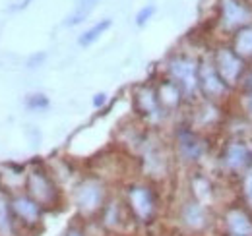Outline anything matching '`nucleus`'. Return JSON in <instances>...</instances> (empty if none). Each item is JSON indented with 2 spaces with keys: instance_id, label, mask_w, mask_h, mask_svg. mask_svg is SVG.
I'll return each instance as SVG.
<instances>
[{
  "instance_id": "1",
  "label": "nucleus",
  "mask_w": 252,
  "mask_h": 236,
  "mask_svg": "<svg viewBox=\"0 0 252 236\" xmlns=\"http://www.w3.org/2000/svg\"><path fill=\"white\" fill-rule=\"evenodd\" d=\"M125 204L136 223L148 225L158 215V196L148 184H130L126 190Z\"/></svg>"
},
{
  "instance_id": "2",
  "label": "nucleus",
  "mask_w": 252,
  "mask_h": 236,
  "mask_svg": "<svg viewBox=\"0 0 252 236\" xmlns=\"http://www.w3.org/2000/svg\"><path fill=\"white\" fill-rule=\"evenodd\" d=\"M26 194L33 198L43 209H53L61 202V192L55 180L45 169L35 167L26 177Z\"/></svg>"
},
{
  "instance_id": "3",
  "label": "nucleus",
  "mask_w": 252,
  "mask_h": 236,
  "mask_svg": "<svg viewBox=\"0 0 252 236\" xmlns=\"http://www.w3.org/2000/svg\"><path fill=\"white\" fill-rule=\"evenodd\" d=\"M74 204L82 217H94L107 204V190L99 178H86L74 190Z\"/></svg>"
},
{
  "instance_id": "4",
  "label": "nucleus",
  "mask_w": 252,
  "mask_h": 236,
  "mask_svg": "<svg viewBox=\"0 0 252 236\" xmlns=\"http://www.w3.org/2000/svg\"><path fill=\"white\" fill-rule=\"evenodd\" d=\"M212 62L229 88L241 84L247 66H245V60L233 51V47H218L212 57Z\"/></svg>"
},
{
  "instance_id": "5",
  "label": "nucleus",
  "mask_w": 252,
  "mask_h": 236,
  "mask_svg": "<svg viewBox=\"0 0 252 236\" xmlns=\"http://www.w3.org/2000/svg\"><path fill=\"white\" fill-rule=\"evenodd\" d=\"M198 68L200 62L185 55H177L169 60V78L185 91V95H192L198 89Z\"/></svg>"
},
{
  "instance_id": "6",
  "label": "nucleus",
  "mask_w": 252,
  "mask_h": 236,
  "mask_svg": "<svg viewBox=\"0 0 252 236\" xmlns=\"http://www.w3.org/2000/svg\"><path fill=\"white\" fill-rule=\"evenodd\" d=\"M12 213L16 217V223L22 225V229H32L35 231L41 221H43V207L39 206L33 198H30L28 194H16L12 200Z\"/></svg>"
},
{
  "instance_id": "7",
  "label": "nucleus",
  "mask_w": 252,
  "mask_h": 236,
  "mask_svg": "<svg viewBox=\"0 0 252 236\" xmlns=\"http://www.w3.org/2000/svg\"><path fill=\"white\" fill-rule=\"evenodd\" d=\"M99 215H101V227L119 236L125 235L128 227L136 223L126 204H121V202H107Z\"/></svg>"
},
{
  "instance_id": "8",
  "label": "nucleus",
  "mask_w": 252,
  "mask_h": 236,
  "mask_svg": "<svg viewBox=\"0 0 252 236\" xmlns=\"http://www.w3.org/2000/svg\"><path fill=\"white\" fill-rule=\"evenodd\" d=\"M198 89L206 95V99L210 101H220L229 93V86L223 82L214 62H200L198 68Z\"/></svg>"
},
{
  "instance_id": "9",
  "label": "nucleus",
  "mask_w": 252,
  "mask_h": 236,
  "mask_svg": "<svg viewBox=\"0 0 252 236\" xmlns=\"http://www.w3.org/2000/svg\"><path fill=\"white\" fill-rule=\"evenodd\" d=\"M252 10L243 0H221V24L225 30H243L252 26Z\"/></svg>"
},
{
  "instance_id": "10",
  "label": "nucleus",
  "mask_w": 252,
  "mask_h": 236,
  "mask_svg": "<svg viewBox=\"0 0 252 236\" xmlns=\"http://www.w3.org/2000/svg\"><path fill=\"white\" fill-rule=\"evenodd\" d=\"M179 221L181 225L189 231V233H194V235H200L204 233L208 227H210V213L204 204L196 202L194 198L185 202L181 206V211H179Z\"/></svg>"
},
{
  "instance_id": "11",
  "label": "nucleus",
  "mask_w": 252,
  "mask_h": 236,
  "mask_svg": "<svg viewBox=\"0 0 252 236\" xmlns=\"http://www.w3.org/2000/svg\"><path fill=\"white\" fill-rule=\"evenodd\" d=\"M227 236H252V211L247 206H231L223 213Z\"/></svg>"
},
{
  "instance_id": "12",
  "label": "nucleus",
  "mask_w": 252,
  "mask_h": 236,
  "mask_svg": "<svg viewBox=\"0 0 252 236\" xmlns=\"http://www.w3.org/2000/svg\"><path fill=\"white\" fill-rule=\"evenodd\" d=\"M221 163L229 173H243L252 163V151L243 142H231L223 149Z\"/></svg>"
},
{
  "instance_id": "13",
  "label": "nucleus",
  "mask_w": 252,
  "mask_h": 236,
  "mask_svg": "<svg viewBox=\"0 0 252 236\" xmlns=\"http://www.w3.org/2000/svg\"><path fill=\"white\" fill-rule=\"evenodd\" d=\"M134 107L142 117L158 120L163 117V107L158 99V89L152 86H140L134 93Z\"/></svg>"
},
{
  "instance_id": "14",
  "label": "nucleus",
  "mask_w": 252,
  "mask_h": 236,
  "mask_svg": "<svg viewBox=\"0 0 252 236\" xmlns=\"http://www.w3.org/2000/svg\"><path fill=\"white\" fill-rule=\"evenodd\" d=\"M177 149H179V155L183 161H189V163H194L202 157L204 153V144L200 140V136L190 130V128H183L179 130L177 134Z\"/></svg>"
},
{
  "instance_id": "15",
  "label": "nucleus",
  "mask_w": 252,
  "mask_h": 236,
  "mask_svg": "<svg viewBox=\"0 0 252 236\" xmlns=\"http://www.w3.org/2000/svg\"><path fill=\"white\" fill-rule=\"evenodd\" d=\"M183 97H185V91L179 88L171 78L165 80L161 86L158 88V99L163 107V111H173L177 109L181 103H183Z\"/></svg>"
},
{
  "instance_id": "16",
  "label": "nucleus",
  "mask_w": 252,
  "mask_h": 236,
  "mask_svg": "<svg viewBox=\"0 0 252 236\" xmlns=\"http://www.w3.org/2000/svg\"><path fill=\"white\" fill-rule=\"evenodd\" d=\"M16 235H18V223L12 213V204L4 194H0V236Z\"/></svg>"
},
{
  "instance_id": "17",
  "label": "nucleus",
  "mask_w": 252,
  "mask_h": 236,
  "mask_svg": "<svg viewBox=\"0 0 252 236\" xmlns=\"http://www.w3.org/2000/svg\"><path fill=\"white\" fill-rule=\"evenodd\" d=\"M233 51L243 60L252 59V26H247L235 33L233 39Z\"/></svg>"
},
{
  "instance_id": "18",
  "label": "nucleus",
  "mask_w": 252,
  "mask_h": 236,
  "mask_svg": "<svg viewBox=\"0 0 252 236\" xmlns=\"http://www.w3.org/2000/svg\"><path fill=\"white\" fill-rule=\"evenodd\" d=\"M113 26V22L109 20V18H105V20H101V22H97L95 26H92L88 31H84L82 35H80V39H78V43H80V47H90V45H94L95 41H99V37L105 33V31L109 30Z\"/></svg>"
},
{
  "instance_id": "19",
  "label": "nucleus",
  "mask_w": 252,
  "mask_h": 236,
  "mask_svg": "<svg viewBox=\"0 0 252 236\" xmlns=\"http://www.w3.org/2000/svg\"><path fill=\"white\" fill-rule=\"evenodd\" d=\"M97 2H99V0H78L74 12L66 18V26H78V24H82L84 20H88V16L92 14V10L95 8Z\"/></svg>"
},
{
  "instance_id": "20",
  "label": "nucleus",
  "mask_w": 252,
  "mask_h": 236,
  "mask_svg": "<svg viewBox=\"0 0 252 236\" xmlns=\"http://www.w3.org/2000/svg\"><path fill=\"white\" fill-rule=\"evenodd\" d=\"M212 184L210 180L204 177H196L192 180V198L204 206H208V202L212 200Z\"/></svg>"
},
{
  "instance_id": "21",
  "label": "nucleus",
  "mask_w": 252,
  "mask_h": 236,
  "mask_svg": "<svg viewBox=\"0 0 252 236\" xmlns=\"http://www.w3.org/2000/svg\"><path fill=\"white\" fill-rule=\"evenodd\" d=\"M241 190H243V200H245V206L252 211V169H249L243 177V184H241Z\"/></svg>"
},
{
  "instance_id": "22",
  "label": "nucleus",
  "mask_w": 252,
  "mask_h": 236,
  "mask_svg": "<svg viewBox=\"0 0 252 236\" xmlns=\"http://www.w3.org/2000/svg\"><path fill=\"white\" fill-rule=\"evenodd\" d=\"M26 107L32 109V111H41V109H47L49 107V99L43 95V93H33L26 99Z\"/></svg>"
},
{
  "instance_id": "23",
  "label": "nucleus",
  "mask_w": 252,
  "mask_h": 236,
  "mask_svg": "<svg viewBox=\"0 0 252 236\" xmlns=\"http://www.w3.org/2000/svg\"><path fill=\"white\" fill-rule=\"evenodd\" d=\"M154 14H156V6H154V4L144 6V8L136 14V26H138V28H144V26L154 18Z\"/></svg>"
},
{
  "instance_id": "24",
  "label": "nucleus",
  "mask_w": 252,
  "mask_h": 236,
  "mask_svg": "<svg viewBox=\"0 0 252 236\" xmlns=\"http://www.w3.org/2000/svg\"><path fill=\"white\" fill-rule=\"evenodd\" d=\"M63 236H88V233H86V229L80 227V225H70Z\"/></svg>"
},
{
  "instance_id": "25",
  "label": "nucleus",
  "mask_w": 252,
  "mask_h": 236,
  "mask_svg": "<svg viewBox=\"0 0 252 236\" xmlns=\"http://www.w3.org/2000/svg\"><path fill=\"white\" fill-rule=\"evenodd\" d=\"M241 84H243V88H245V91H249V93H252V70H249V72H245V76H243Z\"/></svg>"
},
{
  "instance_id": "26",
  "label": "nucleus",
  "mask_w": 252,
  "mask_h": 236,
  "mask_svg": "<svg viewBox=\"0 0 252 236\" xmlns=\"http://www.w3.org/2000/svg\"><path fill=\"white\" fill-rule=\"evenodd\" d=\"M105 101H107V95H105V93H97L94 99V107H103Z\"/></svg>"
},
{
  "instance_id": "27",
  "label": "nucleus",
  "mask_w": 252,
  "mask_h": 236,
  "mask_svg": "<svg viewBox=\"0 0 252 236\" xmlns=\"http://www.w3.org/2000/svg\"><path fill=\"white\" fill-rule=\"evenodd\" d=\"M43 60H45V55H35V57L28 62V66H30V68H37L35 64H39V62H43Z\"/></svg>"
},
{
  "instance_id": "28",
  "label": "nucleus",
  "mask_w": 252,
  "mask_h": 236,
  "mask_svg": "<svg viewBox=\"0 0 252 236\" xmlns=\"http://www.w3.org/2000/svg\"><path fill=\"white\" fill-rule=\"evenodd\" d=\"M245 111H247V115L252 118V93H249V97H247V103H245Z\"/></svg>"
}]
</instances>
